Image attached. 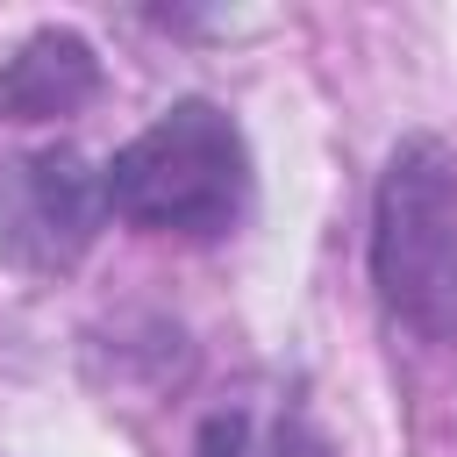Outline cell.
Segmentation results:
<instances>
[{"instance_id": "cell-3", "label": "cell", "mask_w": 457, "mask_h": 457, "mask_svg": "<svg viewBox=\"0 0 457 457\" xmlns=\"http://www.w3.org/2000/svg\"><path fill=\"white\" fill-rule=\"evenodd\" d=\"M107 186L71 143H43L0 164V264L21 278H71L100 243Z\"/></svg>"}, {"instance_id": "cell-4", "label": "cell", "mask_w": 457, "mask_h": 457, "mask_svg": "<svg viewBox=\"0 0 457 457\" xmlns=\"http://www.w3.org/2000/svg\"><path fill=\"white\" fill-rule=\"evenodd\" d=\"M100 100V50L50 21L0 57V121H64Z\"/></svg>"}, {"instance_id": "cell-2", "label": "cell", "mask_w": 457, "mask_h": 457, "mask_svg": "<svg viewBox=\"0 0 457 457\" xmlns=\"http://www.w3.org/2000/svg\"><path fill=\"white\" fill-rule=\"evenodd\" d=\"M371 286H378V307L407 336L457 343V157L443 136L393 143L378 171Z\"/></svg>"}, {"instance_id": "cell-5", "label": "cell", "mask_w": 457, "mask_h": 457, "mask_svg": "<svg viewBox=\"0 0 457 457\" xmlns=\"http://www.w3.org/2000/svg\"><path fill=\"white\" fill-rule=\"evenodd\" d=\"M193 457H328L321 428L307 421V407L293 400H228L200 421Z\"/></svg>"}, {"instance_id": "cell-1", "label": "cell", "mask_w": 457, "mask_h": 457, "mask_svg": "<svg viewBox=\"0 0 457 457\" xmlns=\"http://www.w3.org/2000/svg\"><path fill=\"white\" fill-rule=\"evenodd\" d=\"M107 214H121L143 236H179V243H221L250 221V143L228 107L214 100H171L150 129H136L107 171Z\"/></svg>"}]
</instances>
